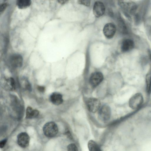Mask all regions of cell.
Segmentation results:
<instances>
[{
    "mask_svg": "<svg viewBox=\"0 0 151 151\" xmlns=\"http://www.w3.org/2000/svg\"><path fill=\"white\" fill-rule=\"evenodd\" d=\"M11 101V107L14 113V116L17 119H20L23 114V108L20 101L16 96L12 95Z\"/></svg>",
    "mask_w": 151,
    "mask_h": 151,
    "instance_id": "obj_1",
    "label": "cell"
},
{
    "mask_svg": "<svg viewBox=\"0 0 151 151\" xmlns=\"http://www.w3.org/2000/svg\"><path fill=\"white\" fill-rule=\"evenodd\" d=\"M43 130L44 134L47 137H52L58 133V128L56 124L53 122H48L44 126Z\"/></svg>",
    "mask_w": 151,
    "mask_h": 151,
    "instance_id": "obj_2",
    "label": "cell"
},
{
    "mask_svg": "<svg viewBox=\"0 0 151 151\" xmlns=\"http://www.w3.org/2000/svg\"><path fill=\"white\" fill-rule=\"evenodd\" d=\"M119 3L121 8L127 14H134L137 8V4L132 1H120Z\"/></svg>",
    "mask_w": 151,
    "mask_h": 151,
    "instance_id": "obj_3",
    "label": "cell"
},
{
    "mask_svg": "<svg viewBox=\"0 0 151 151\" xmlns=\"http://www.w3.org/2000/svg\"><path fill=\"white\" fill-rule=\"evenodd\" d=\"M144 102V98L142 94L139 93H136L130 98L129 101V107L133 109L139 108Z\"/></svg>",
    "mask_w": 151,
    "mask_h": 151,
    "instance_id": "obj_4",
    "label": "cell"
},
{
    "mask_svg": "<svg viewBox=\"0 0 151 151\" xmlns=\"http://www.w3.org/2000/svg\"><path fill=\"white\" fill-rule=\"evenodd\" d=\"M86 105L90 112L95 113L101 107V102L99 100L94 98H90L86 101Z\"/></svg>",
    "mask_w": 151,
    "mask_h": 151,
    "instance_id": "obj_5",
    "label": "cell"
},
{
    "mask_svg": "<svg viewBox=\"0 0 151 151\" xmlns=\"http://www.w3.org/2000/svg\"><path fill=\"white\" fill-rule=\"evenodd\" d=\"M111 114L110 107L106 105H104L99 110L98 117L102 121L106 122L109 120Z\"/></svg>",
    "mask_w": 151,
    "mask_h": 151,
    "instance_id": "obj_6",
    "label": "cell"
},
{
    "mask_svg": "<svg viewBox=\"0 0 151 151\" xmlns=\"http://www.w3.org/2000/svg\"><path fill=\"white\" fill-rule=\"evenodd\" d=\"M116 31V28L115 24L112 23L106 24L103 29V34L105 37L108 39L113 37Z\"/></svg>",
    "mask_w": 151,
    "mask_h": 151,
    "instance_id": "obj_7",
    "label": "cell"
},
{
    "mask_svg": "<svg viewBox=\"0 0 151 151\" xmlns=\"http://www.w3.org/2000/svg\"><path fill=\"white\" fill-rule=\"evenodd\" d=\"M104 76L102 73L100 72L93 73L89 78V83L93 87L98 86L103 81Z\"/></svg>",
    "mask_w": 151,
    "mask_h": 151,
    "instance_id": "obj_8",
    "label": "cell"
},
{
    "mask_svg": "<svg viewBox=\"0 0 151 151\" xmlns=\"http://www.w3.org/2000/svg\"><path fill=\"white\" fill-rule=\"evenodd\" d=\"M29 141L30 137L26 132H21L17 136L18 144L22 148H25L28 147Z\"/></svg>",
    "mask_w": 151,
    "mask_h": 151,
    "instance_id": "obj_9",
    "label": "cell"
},
{
    "mask_svg": "<svg viewBox=\"0 0 151 151\" xmlns=\"http://www.w3.org/2000/svg\"><path fill=\"white\" fill-rule=\"evenodd\" d=\"M105 10V6L102 2L97 1L95 3L93 8V12L95 17H99L101 16L104 13Z\"/></svg>",
    "mask_w": 151,
    "mask_h": 151,
    "instance_id": "obj_10",
    "label": "cell"
},
{
    "mask_svg": "<svg viewBox=\"0 0 151 151\" xmlns=\"http://www.w3.org/2000/svg\"><path fill=\"white\" fill-rule=\"evenodd\" d=\"M9 61L11 65L13 67L20 68L22 65L23 59L20 55L15 54L11 56Z\"/></svg>",
    "mask_w": 151,
    "mask_h": 151,
    "instance_id": "obj_11",
    "label": "cell"
},
{
    "mask_svg": "<svg viewBox=\"0 0 151 151\" xmlns=\"http://www.w3.org/2000/svg\"><path fill=\"white\" fill-rule=\"evenodd\" d=\"M3 87L7 90L13 91L15 89V83L14 79L12 77L6 78L2 81Z\"/></svg>",
    "mask_w": 151,
    "mask_h": 151,
    "instance_id": "obj_12",
    "label": "cell"
},
{
    "mask_svg": "<svg viewBox=\"0 0 151 151\" xmlns=\"http://www.w3.org/2000/svg\"><path fill=\"white\" fill-rule=\"evenodd\" d=\"M134 45V42L132 40L125 39L122 43L121 46V51L123 52H128L132 50Z\"/></svg>",
    "mask_w": 151,
    "mask_h": 151,
    "instance_id": "obj_13",
    "label": "cell"
},
{
    "mask_svg": "<svg viewBox=\"0 0 151 151\" xmlns=\"http://www.w3.org/2000/svg\"><path fill=\"white\" fill-rule=\"evenodd\" d=\"M49 99L51 102L56 105L61 104L63 101L62 95L56 92L52 93L50 95Z\"/></svg>",
    "mask_w": 151,
    "mask_h": 151,
    "instance_id": "obj_14",
    "label": "cell"
},
{
    "mask_svg": "<svg viewBox=\"0 0 151 151\" xmlns=\"http://www.w3.org/2000/svg\"><path fill=\"white\" fill-rule=\"evenodd\" d=\"M39 114V111L36 109H33L31 107L29 106L26 109V118L31 119L37 117Z\"/></svg>",
    "mask_w": 151,
    "mask_h": 151,
    "instance_id": "obj_15",
    "label": "cell"
},
{
    "mask_svg": "<svg viewBox=\"0 0 151 151\" xmlns=\"http://www.w3.org/2000/svg\"><path fill=\"white\" fill-rule=\"evenodd\" d=\"M31 4L30 0H19L17 1L16 4L20 9H24L29 7Z\"/></svg>",
    "mask_w": 151,
    "mask_h": 151,
    "instance_id": "obj_16",
    "label": "cell"
},
{
    "mask_svg": "<svg viewBox=\"0 0 151 151\" xmlns=\"http://www.w3.org/2000/svg\"><path fill=\"white\" fill-rule=\"evenodd\" d=\"M88 146L89 151H102L98 145L93 140L89 141Z\"/></svg>",
    "mask_w": 151,
    "mask_h": 151,
    "instance_id": "obj_17",
    "label": "cell"
},
{
    "mask_svg": "<svg viewBox=\"0 0 151 151\" xmlns=\"http://www.w3.org/2000/svg\"><path fill=\"white\" fill-rule=\"evenodd\" d=\"M145 80L146 91L149 94L151 92V70L147 74Z\"/></svg>",
    "mask_w": 151,
    "mask_h": 151,
    "instance_id": "obj_18",
    "label": "cell"
},
{
    "mask_svg": "<svg viewBox=\"0 0 151 151\" xmlns=\"http://www.w3.org/2000/svg\"><path fill=\"white\" fill-rule=\"evenodd\" d=\"M22 83L23 86L25 89L29 91H32V88L31 84L27 79L26 78L22 79Z\"/></svg>",
    "mask_w": 151,
    "mask_h": 151,
    "instance_id": "obj_19",
    "label": "cell"
},
{
    "mask_svg": "<svg viewBox=\"0 0 151 151\" xmlns=\"http://www.w3.org/2000/svg\"><path fill=\"white\" fill-rule=\"evenodd\" d=\"M67 151H78L77 146L74 144L69 145L67 147Z\"/></svg>",
    "mask_w": 151,
    "mask_h": 151,
    "instance_id": "obj_20",
    "label": "cell"
},
{
    "mask_svg": "<svg viewBox=\"0 0 151 151\" xmlns=\"http://www.w3.org/2000/svg\"><path fill=\"white\" fill-rule=\"evenodd\" d=\"M78 3L80 4L89 6L90 5L91 1L90 0H78Z\"/></svg>",
    "mask_w": 151,
    "mask_h": 151,
    "instance_id": "obj_21",
    "label": "cell"
},
{
    "mask_svg": "<svg viewBox=\"0 0 151 151\" xmlns=\"http://www.w3.org/2000/svg\"><path fill=\"white\" fill-rule=\"evenodd\" d=\"M8 4L6 3L1 4L0 6V12L1 13L3 12L8 6Z\"/></svg>",
    "mask_w": 151,
    "mask_h": 151,
    "instance_id": "obj_22",
    "label": "cell"
},
{
    "mask_svg": "<svg viewBox=\"0 0 151 151\" xmlns=\"http://www.w3.org/2000/svg\"><path fill=\"white\" fill-rule=\"evenodd\" d=\"M7 142V139H4L3 140L1 141L0 142V147L1 148H3Z\"/></svg>",
    "mask_w": 151,
    "mask_h": 151,
    "instance_id": "obj_23",
    "label": "cell"
},
{
    "mask_svg": "<svg viewBox=\"0 0 151 151\" xmlns=\"http://www.w3.org/2000/svg\"><path fill=\"white\" fill-rule=\"evenodd\" d=\"M37 89L39 92L43 93L45 91V88L43 86H38L37 87Z\"/></svg>",
    "mask_w": 151,
    "mask_h": 151,
    "instance_id": "obj_24",
    "label": "cell"
},
{
    "mask_svg": "<svg viewBox=\"0 0 151 151\" xmlns=\"http://www.w3.org/2000/svg\"><path fill=\"white\" fill-rule=\"evenodd\" d=\"M58 3H60L61 4H63L66 3L68 1L67 0H58Z\"/></svg>",
    "mask_w": 151,
    "mask_h": 151,
    "instance_id": "obj_25",
    "label": "cell"
}]
</instances>
